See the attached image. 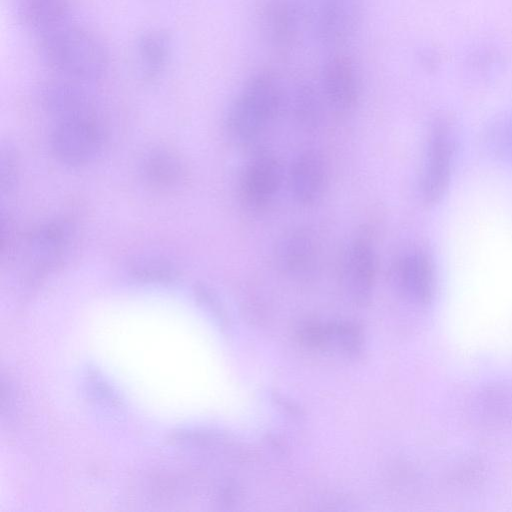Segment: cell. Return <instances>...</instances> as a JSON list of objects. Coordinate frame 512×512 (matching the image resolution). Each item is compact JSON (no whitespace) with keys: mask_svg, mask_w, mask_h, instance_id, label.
I'll list each match as a JSON object with an SVG mask.
<instances>
[{"mask_svg":"<svg viewBox=\"0 0 512 512\" xmlns=\"http://www.w3.org/2000/svg\"><path fill=\"white\" fill-rule=\"evenodd\" d=\"M37 37L50 66L70 80L96 82L107 70L108 57L100 41L71 19Z\"/></svg>","mask_w":512,"mask_h":512,"instance_id":"cell-1","label":"cell"},{"mask_svg":"<svg viewBox=\"0 0 512 512\" xmlns=\"http://www.w3.org/2000/svg\"><path fill=\"white\" fill-rule=\"evenodd\" d=\"M283 101L277 76L261 70L244 83L228 110L225 127L238 145L256 141L273 124Z\"/></svg>","mask_w":512,"mask_h":512,"instance_id":"cell-2","label":"cell"},{"mask_svg":"<svg viewBox=\"0 0 512 512\" xmlns=\"http://www.w3.org/2000/svg\"><path fill=\"white\" fill-rule=\"evenodd\" d=\"M103 144L104 133L92 110L58 118L50 136L53 155L70 166L92 162Z\"/></svg>","mask_w":512,"mask_h":512,"instance_id":"cell-3","label":"cell"},{"mask_svg":"<svg viewBox=\"0 0 512 512\" xmlns=\"http://www.w3.org/2000/svg\"><path fill=\"white\" fill-rule=\"evenodd\" d=\"M303 8L314 37L326 47L351 40L363 16L362 0H304Z\"/></svg>","mask_w":512,"mask_h":512,"instance_id":"cell-4","label":"cell"},{"mask_svg":"<svg viewBox=\"0 0 512 512\" xmlns=\"http://www.w3.org/2000/svg\"><path fill=\"white\" fill-rule=\"evenodd\" d=\"M452 138L445 123H435L430 131L420 179V193L426 203H435L443 195L449 179Z\"/></svg>","mask_w":512,"mask_h":512,"instance_id":"cell-5","label":"cell"},{"mask_svg":"<svg viewBox=\"0 0 512 512\" xmlns=\"http://www.w3.org/2000/svg\"><path fill=\"white\" fill-rule=\"evenodd\" d=\"M322 91L326 102L335 112H351L358 103L359 77L351 57L335 53L323 65Z\"/></svg>","mask_w":512,"mask_h":512,"instance_id":"cell-6","label":"cell"},{"mask_svg":"<svg viewBox=\"0 0 512 512\" xmlns=\"http://www.w3.org/2000/svg\"><path fill=\"white\" fill-rule=\"evenodd\" d=\"M282 182V168L278 160L268 153L253 157L240 177V194L251 208L266 206L277 194Z\"/></svg>","mask_w":512,"mask_h":512,"instance_id":"cell-7","label":"cell"},{"mask_svg":"<svg viewBox=\"0 0 512 512\" xmlns=\"http://www.w3.org/2000/svg\"><path fill=\"white\" fill-rule=\"evenodd\" d=\"M299 14L290 0H265L261 23L264 38L279 56L288 55L298 36Z\"/></svg>","mask_w":512,"mask_h":512,"instance_id":"cell-8","label":"cell"},{"mask_svg":"<svg viewBox=\"0 0 512 512\" xmlns=\"http://www.w3.org/2000/svg\"><path fill=\"white\" fill-rule=\"evenodd\" d=\"M69 229L65 224L51 222L35 229L27 238L25 259L36 273L46 272L57 265L68 249Z\"/></svg>","mask_w":512,"mask_h":512,"instance_id":"cell-9","label":"cell"},{"mask_svg":"<svg viewBox=\"0 0 512 512\" xmlns=\"http://www.w3.org/2000/svg\"><path fill=\"white\" fill-rule=\"evenodd\" d=\"M376 278V257L367 238L357 237L349 244L344 261V280L348 293L359 303L367 302Z\"/></svg>","mask_w":512,"mask_h":512,"instance_id":"cell-10","label":"cell"},{"mask_svg":"<svg viewBox=\"0 0 512 512\" xmlns=\"http://www.w3.org/2000/svg\"><path fill=\"white\" fill-rule=\"evenodd\" d=\"M326 183V168L321 155L314 150L299 153L289 170V185L295 201L308 206L318 201Z\"/></svg>","mask_w":512,"mask_h":512,"instance_id":"cell-11","label":"cell"},{"mask_svg":"<svg viewBox=\"0 0 512 512\" xmlns=\"http://www.w3.org/2000/svg\"><path fill=\"white\" fill-rule=\"evenodd\" d=\"M300 340L309 347L337 349L354 354L363 343L360 328L351 322H332L327 324L308 323L299 332Z\"/></svg>","mask_w":512,"mask_h":512,"instance_id":"cell-12","label":"cell"},{"mask_svg":"<svg viewBox=\"0 0 512 512\" xmlns=\"http://www.w3.org/2000/svg\"><path fill=\"white\" fill-rule=\"evenodd\" d=\"M316 242L309 231L298 229L279 239L275 249V261L283 272L300 276L311 271L316 262Z\"/></svg>","mask_w":512,"mask_h":512,"instance_id":"cell-13","label":"cell"},{"mask_svg":"<svg viewBox=\"0 0 512 512\" xmlns=\"http://www.w3.org/2000/svg\"><path fill=\"white\" fill-rule=\"evenodd\" d=\"M394 275L401 289L412 299L427 302L434 285L433 269L429 258L419 251L400 256L394 266Z\"/></svg>","mask_w":512,"mask_h":512,"instance_id":"cell-14","label":"cell"},{"mask_svg":"<svg viewBox=\"0 0 512 512\" xmlns=\"http://www.w3.org/2000/svg\"><path fill=\"white\" fill-rule=\"evenodd\" d=\"M136 53L143 78L153 80L166 67L170 55V40L160 31L144 33L137 42Z\"/></svg>","mask_w":512,"mask_h":512,"instance_id":"cell-15","label":"cell"},{"mask_svg":"<svg viewBox=\"0 0 512 512\" xmlns=\"http://www.w3.org/2000/svg\"><path fill=\"white\" fill-rule=\"evenodd\" d=\"M141 166L145 180L155 187H171L180 180L182 175L179 159L169 150L162 148L148 152Z\"/></svg>","mask_w":512,"mask_h":512,"instance_id":"cell-16","label":"cell"},{"mask_svg":"<svg viewBox=\"0 0 512 512\" xmlns=\"http://www.w3.org/2000/svg\"><path fill=\"white\" fill-rule=\"evenodd\" d=\"M24 17L28 26L39 35L71 19L66 0H27Z\"/></svg>","mask_w":512,"mask_h":512,"instance_id":"cell-17","label":"cell"},{"mask_svg":"<svg viewBox=\"0 0 512 512\" xmlns=\"http://www.w3.org/2000/svg\"><path fill=\"white\" fill-rule=\"evenodd\" d=\"M294 112L298 120L305 125H312L319 116V98L310 84L298 86L293 102Z\"/></svg>","mask_w":512,"mask_h":512,"instance_id":"cell-18","label":"cell"},{"mask_svg":"<svg viewBox=\"0 0 512 512\" xmlns=\"http://www.w3.org/2000/svg\"><path fill=\"white\" fill-rule=\"evenodd\" d=\"M135 277L149 281H169L174 275V269L170 263L159 258H142L132 265Z\"/></svg>","mask_w":512,"mask_h":512,"instance_id":"cell-19","label":"cell"},{"mask_svg":"<svg viewBox=\"0 0 512 512\" xmlns=\"http://www.w3.org/2000/svg\"><path fill=\"white\" fill-rule=\"evenodd\" d=\"M489 138L498 154L512 160V117L501 120L491 128Z\"/></svg>","mask_w":512,"mask_h":512,"instance_id":"cell-20","label":"cell"},{"mask_svg":"<svg viewBox=\"0 0 512 512\" xmlns=\"http://www.w3.org/2000/svg\"><path fill=\"white\" fill-rule=\"evenodd\" d=\"M14 161L11 153L3 154L1 167V186L2 189L8 188L13 183L15 175Z\"/></svg>","mask_w":512,"mask_h":512,"instance_id":"cell-21","label":"cell"}]
</instances>
